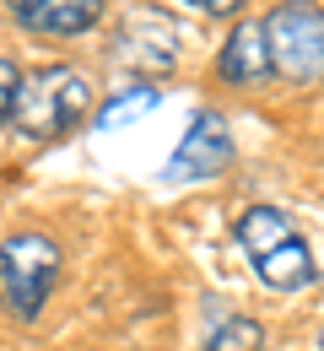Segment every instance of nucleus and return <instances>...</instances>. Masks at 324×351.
<instances>
[{"label":"nucleus","instance_id":"obj_8","mask_svg":"<svg viewBox=\"0 0 324 351\" xmlns=\"http://www.w3.org/2000/svg\"><path fill=\"white\" fill-rule=\"evenodd\" d=\"M216 76L232 87H249L260 76H276L271 71V49H265V22H238L227 33V44L216 49Z\"/></svg>","mask_w":324,"mask_h":351},{"label":"nucleus","instance_id":"obj_1","mask_svg":"<svg viewBox=\"0 0 324 351\" xmlns=\"http://www.w3.org/2000/svg\"><path fill=\"white\" fill-rule=\"evenodd\" d=\"M232 232H238V249L254 265V276H260L271 292H303V287L319 281L314 249L303 243V232L292 227V217H286L281 206H249Z\"/></svg>","mask_w":324,"mask_h":351},{"label":"nucleus","instance_id":"obj_4","mask_svg":"<svg viewBox=\"0 0 324 351\" xmlns=\"http://www.w3.org/2000/svg\"><path fill=\"white\" fill-rule=\"evenodd\" d=\"M60 281V243L44 232H11L0 243V308L22 324L44 313L49 292Z\"/></svg>","mask_w":324,"mask_h":351},{"label":"nucleus","instance_id":"obj_13","mask_svg":"<svg viewBox=\"0 0 324 351\" xmlns=\"http://www.w3.org/2000/svg\"><path fill=\"white\" fill-rule=\"evenodd\" d=\"M319 346H324V335H319Z\"/></svg>","mask_w":324,"mask_h":351},{"label":"nucleus","instance_id":"obj_2","mask_svg":"<svg viewBox=\"0 0 324 351\" xmlns=\"http://www.w3.org/2000/svg\"><path fill=\"white\" fill-rule=\"evenodd\" d=\"M92 76L76 71V65H44L33 76H22L16 92V130L33 135V141H60L71 135L87 114H92Z\"/></svg>","mask_w":324,"mask_h":351},{"label":"nucleus","instance_id":"obj_3","mask_svg":"<svg viewBox=\"0 0 324 351\" xmlns=\"http://www.w3.org/2000/svg\"><path fill=\"white\" fill-rule=\"evenodd\" d=\"M265 49L271 71L292 87L324 82V5L319 0H281L265 16Z\"/></svg>","mask_w":324,"mask_h":351},{"label":"nucleus","instance_id":"obj_9","mask_svg":"<svg viewBox=\"0 0 324 351\" xmlns=\"http://www.w3.org/2000/svg\"><path fill=\"white\" fill-rule=\"evenodd\" d=\"M157 108H162V92H157V82H140V87L119 92V97H108V103L92 114V125L108 135V130H119V125H130V119H140V114H157Z\"/></svg>","mask_w":324,"mask_h":351},{"label":"nucleus","instance_id":"obj_7","mask_svg":"<svg viewBox=\"0 0 324 351\" xmlns=\"http://www.w3.org/2000/svg\"><path fill=\"white\" fill-rule=\"evenodd\" d=\"M5 11L38 38H76L103 22V0H5Z\"/></svg>","mask_w":324,"mask_h":351},{"label":"nucleus","instance_id":"obj_5","mask_svg":"<svg viewBox=\"0 0 324 351\" xmlns=\"http://www.w3.org/2000/svg\"><path fill=\"white\" fill-rule=\"evenodd\" d=\"M227 162H232V125L216 108H200V114L189 119V130L179 135V146H173L162 178H168V184H200V178H216Z\"/></svg>","mask_w":324,"mask_h":351},{"label":"nucleus","instance_id":"obj_11","mask_svg":"<svg viewBox=\"0 0 324 351\" xmlns=\"http://www.w3.org/2000/svg\"><path fill=\"white\" fill-rule=\"evenodd\" d=\"M16 92H22V71L0 54V125H5V119H16Z\"/></svg>","mask_w":324,"mask_h":351},{"label":"nucleus","instance_id":"obj_6","mask_svg":"<svg viewBox=\"0 0 324 351\" xmlns=\"http://www.w3.org/2000/svg\"><path fill=\"white\" fill-rule=\"evenodd\" d=\"M119 60L130 65V71H146V76H168L173 65H179V22L168 16V11H151V5H140L130 11L125 22H119Z\"/></svg>","mask_w":324,"mask_h":351},{"label":"nucleus","instance_id":"obj_12","mask_svg":"<svg viewBox=\"0 0 324 351\" xmlns=\"http://www.w3.org/2000/svg\"><path fill=\"white\" fill-rule=\"evenodd\" d=\"M184 5H200L205 16H238V11L249 5V0H184Z\"/></svg>","mask_w":324,"mask_h":351},{"label":"nucleus","instance_id":"obj_10","mask_svg":"<svg viewBox=\"0 0 324 351\" xmlns=\"http://www.w3.org/2000/svg\"><path fill=\"white\" fill-rule=\"evenodd\" d=\"M260 346H265V330L254 319H222L205 341V351H260Z\"/></svg>","mask_w":324,"mask_h":351}]
</instances>
